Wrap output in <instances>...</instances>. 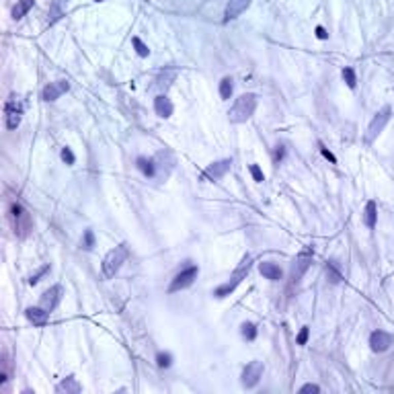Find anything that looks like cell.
I'll use <instances>...</instances> for the list:
<instances>
[{
    "instance_id": "cell-22",
    "label": "cell",
    "mask_w": 394,
    "mask_h": 394,
    "mask_svg": "<svg viewBox=\"0 0 394 394\" xmlns=\"http://www.w3.org/2000/svg\"><path fill=\"white\" fill-rule=\"evenodd\" d=\"M364 222H366L368 228H376V222H378V206H376V202H368L366 204Z\"/></svg>"
},
{
    "instance_id": "cell-13",
    "label": "cell",
    "mask_w": 394,
    "mask_h": 394,
    "mask_svg": "<svg viewBox=\"0 0 394 394\" xmlns=\"http://www.w3.org/2000/svg\"><path fill=\"white\" fill-rule=\"evenodd\" d=\"M60 300H62V285H52L47 291H43V296H41V308H45L47 312H52V310H56Z\"/></svg>"
},
{
    "instance_id": "cell-3",
    "label": "cell",
    "mask_w": 394,
    "mask_h": 394,
    "mask_svg": "<svg viewBox=\"0 0 394 394\" xmlns=\"http://www.w3.org/2000/svg\"><path fill=\"white\" fill-rule=\"evenodd\" d=\"M127 255H129L127 244H117L115 249H111V251L105 255V259H103V275H105L107 279L115 277V273H117V271L121 269V265L125 263Z\"/></svg>"
},
{
    "instance_id": "cell-8",
    "label": "cell",
    "mask_w": 394,
    "mask_h": 394,
    "mask_svg": "<svg viewBox=\"0 0 394 394\" xmlns=\"http://www.w3.org/2000/svg\"><path fill=\"white\" fill-rule=\"evenodd\" d=\"M265 368L261 362H251V364H246V368L242 370V376H240V382L244 388H255L263 376Z\"/></svg>"
},
{
    "instance_id": "cell-10",
    "label": "cell",
    "mask_w": 394,
    "mask_h": 394,
    "mask_svg": "<svg viewBox=\"0 0 394 394\" xmlns=\"http://www.w3.org/2000/svg\"><path fill=\"white\" fill-rule=\"evenodd\" d=\"M5 113H7V127L9 129H17L21 119H23V105L17 101V98H11L5 105Z\"/></svg>"
},
{
    "instance_id": "cell-18",
    "label": "cell",
    "mask_w": 394,
    "mask_h": 394,
    "mask_svg": "<svg viewBox=\"0 0 394 394\" xmlns=\"http://www.w3.org/2000/svg\"><path fill=\"white\" fill-rule=\"evenodd\" d=\"M25 316L29 318V322H33L35 326H43L47 324V318H49V312L45 308H27L25 310Z\"/></svg>"
},
{
    "instance_id": "cell-7",
    "label": "cell",
    "mask_w": 394,
    "mask_h": 394,
    "mask_svg": "<svg viewBox=\"0 0 394 394\" xmlns=\"http://www.w3.org/2000/svg\"><path fill=\"white\" fill-rule=\"evenodd\" d=\"M312 249H304L298 257H296V261H293V265H291V281L293 283H298L302 277H304V273L308 271V267H310V263H312Z\"/></svg>"
},
{
    "instance_id": "cell-19",
    "label": "cell",
    "mask_w": 394,
    "mask_h": 394,
    "mask_svg": "<svg viewBox=\"0 0 394 394\" xmlns=\"http://www.w3.org/2000/svg\"><path fill=\"white\" fill-rule=\"evenodd\" d=\"M80 390H82V386L78 384V380H76L74 376L64 378V380L56 386V392H58V394H78Z\"/></svg>"
},
{
    "instance_id": "cell-25",
    "label": "cell",
    "mask_w": 394,
    "mask_h": 394,
    "mask_svg": "<svg viewBox=\"0 0 394 394\" xmlns=\"http://www.w3.org/2000/svg\"><path fill=\"white\" fill-rule=\"evenodd\" d=\"M240 329H242L240 333H242V337H244L246 341H255V339H257V326H255L253 322H244Z\"/></svg>"
},
{
    "instance_id": "cell-5",
    "label": "cell",
    "mask_w": 394,
    "mask_h": 394,
    "mask_svg": "<svg viewBox=\"0 0 394 394\" xmlns=\"http://www.w3.org/2000/svg\"><path fill=\"white\" fill-rule=\"evenodd\" d=\"M390 117H392V109L386 105V107H382L376 115H374V119H372V123H370V127H368V136H366V140L372 144L382 132H384V127L388 125V121H390Z\"/></svg>"
},
{
    "instance_id": "cell-28",
    "label": "cell",
    "mask_w": 394,
    "mask_h": 394,
    "mask_svg": "<svg viewBox=\"0 0 394 394\" xmlns=\"http://www.w3.org/2000/svg\"><path fill=\"white\" fill-rule=\"evenodd\" d=\"M326 273H329V279L333 281V283H339L341 279H343V275H341V271L335 267V263L331 261L329 265H326Z\"/></svg>"
},
{
    "instance_id": "cell-30",
    "label": "cell",
    "mask_w": 394,
    "mask_h": 394,
    "mask_svg": "<svg viewBox=\"0 0 394 394\" xmlns=\"http://www.w3.org/2000/svg\"><path fill=\"white\" fill-rule=\"evenodd\" d=\"M82 246H84L86 251H92V246H94V234H92V230H86V232H84Z\"/></svg>"
},
{
    "instance_id": "cell-12",
    "label": "cell",
    "mask_w": 394,
    "mask_h": 394,
    "mask_svg": "<svg viewBox=\"0 0 394 394\" xmlns=\"http://www.w3.org/2000/svg\"><path fill=\"white\" fill-rule=\"evenodd\" d=\"M392 341H394V337L390 333H386V331H374L370 335V347H372V351L382 353V351H386L390 347Z\"/></svg>"
},
{
    "instance_id": "cell-14",
    "label": "cell",
    "mask_w": 394,
    "mask_h": 394,
    "mask_svg": "<svg viewBox=\"0 0 394 394\" xmlns=\"http://www.w3.org/2000/svg\"><path fill=\"white\" fill-rule=\"evenodd\" d=\"M249 7H251V0H230L226 5V11H224V21L228 23V21L240 17Z\"/></svg>"
},
{
    "instance_id": "cell-32",
    "label": "cell",
    "mask_w": 394,
    "mask_h": 394,
    "mask_svg": "<svg viewBox=\"0 0 394 394\" xmlns=\"http://www.w3.org/2000/svg\"><path fill=\"white\" fill-rule=\"evenodd\" d=\"M156 364H158L160 368H171V364H173V355H171V353H158Z\"/></svg>"
},
{
    "instance_id": "cell-15",
    "label": "cell",
    "mask_w": 394,
    "mask_h": 394,
    "mask_svg": "<svg viewBox=\"0 0 394 394\" xmlns=\"http://www.w3.org/2000/svg\"><path fill=\"white\" fill-rule=\"evenodd\" d=\"M68 3H70V0H54L52 7H49V13H47V23L49 25H54L56 21H60L66 15Z\"/></svg>"
},
{
    "instance_id": "cell-20",
    "label": "cell",
    "mask_w": 394,
    "mask_h": 394,
    "mask_svg": "<svg viewBox=\"0 0 394 394\" xmlns=\"http://www.w3.org/2000/svg\"><path fill=\"white\" fill-rule=\"evenodd\" d=\"M136 165H138V169L142 171V175L144 177H156V162H154V158H144V156H140L138 160H136Z\"/></svg>"
},
{
    "instance_id": "cell-38",
    "label": "cell",
    "mask_w": 394,
    "mask_h": 394,
    "mask_svg": "<svg viewBox=\"0 0 394 394\" xmlns=\"http://www.w3.org/2000/svg\"><path fill=\"white\" fill-rule=\"evenodd\" d=\"M316 37L318 39H326L329 37V33L324 31V27H316Z\"/></svg>"
},
{
    "instance_id": "cell-24",
    "label": "cell",
    "mask_w": 394,
    "mask_h": 394,
    "mask_svg": "<svg viewBox=\"0 0 394 394\" xmlns=\"http://www.w3.org/2000/svg\"><path fill=\"white\" fill-rule=\"evenodd\" d=\"M232 92H234V80L230 76L222 78V82H220V96L224 98V101H228V98L232 96Z\"/></svg>"
},
{
    "instance_id": "cell-27",
    "label": "cell",
    "mask_w": 394,
    "mask_h": 394,
    "mask_svg": "<svg viewBox=\"0 0 394 394\" xmlns=\"http://www.w3.org/2000/svg\"><path fill=\"white\" fill-rule=\"evenodd\" d=\"M132 43H134V47H136V52H138V56H142V58H146L148 54H150V49H148V45L140 39V37H134L132 39Z\"/></svg>"
},
{
    "instance_id": "cell-34",
    "label": "cell",
    "mask_w": 394,
    "mask_h": 394,
    "mask_svg": "<svg viewBox=\"0 0 394 394\" xmlns=\"http://www.w3.org/2000/svg\"><path fill=\"white\" fill-rule=\"evenodd\" d=\"M308 335H310V329L304 326V329L300 331V335H298V345H306V343H308Z\"/></svg>"
},
{
    "instance_id": "cell-23",
    "label": "cell",
    "mask_w": 394,
    "mask_h": 394,
    "mask_svg": "<svg viewBox=\"0 0 394 394\" xmlns=\"http://www.w3.org/2000/svg\"><path fill=\"white\" fill-rule=\"evenodd\" d=\"M33 3H35V0H19L17 7L13 9V19H15V21L23 19V17L33 9Z\"/></svg>"
},
{
    "instance_id": "cell-21",
    "label": "cell",
    "mask_w": 394,
    "mask_h": 394,
    "mask_svg": "<svg viewBox=\"0 0 394 394\" xmlns=\"http://www.w3.org/2000/svg\"><path fill=\"white\" fill-rule=\"evenodd\" d=\"M177 78V70H162L160 74H158V78L154 80V88H158V90H167L171 84H173V80Z\"/></svg>"
},
{
    "instance_id": "cell-33",
    "label": "cell",
    "mask_w": 394,
    "mask_h": 394,
    "mask_svg": "<svg viewBox=\"0 0 394 394\" xmlns=\"http://www.w3.org/2000/svg\"><path fill=\"white\" fill-rule=\"evenodd\" d=\"M45 273H49V265H45V267H41V269H39V271H37L35 275H31V277H29V283H31V285H35V283H39V281H41V277H43Z\"/></svg>"
},
{
    "instance_id": "cell-36",
    "label": "cell",
    "mask_w": 394,
    "mask_h": 394,
    "mask_svg": "<svg viewBox=\"0 0 394 394\" xmlns=\"http://www.w3.org/2000/svg\"><path fill=\"white\" fill-rule=\"evenodd\" d=\"M285 156V148L283 146H277V150H275V162H281Z\"/></svg>"
},
{
    "instance_id": "cell-35",
    "label": "cell",
    "mask_w": 394,
    "mask_h": 394,
    "mask_svg": "<svg viewBox=\"0 0 394 394\" xmlns=\"http://www.w3.org/2000/svg\"><path fill=\"white\" fill-rule=\"evenodd\" d=\"M300 392L304 394V392H320V386H316V384H304L302 388H300Z\"/></svg>"
},
{
    "instance_id": "cell-39",
    "label": "cell",
    "mask_w": 394,
    "mask_h": 394,
    "mask_svg": "<svg viewBox=\"0 0 394 394\" xmlns=\"http://www.w3.org/2000/svg\"><path fill=\"white\" fill-rule=\"evenodd\" d=\"M94 3H103V0H94Z\"/></svg>"
},
{
    "instance_id": "cell-9",
    "label": "cell",
    "mask_w": 394,
    "mask_h": 394,
    "mask_svg": "<svg viewBox=\"0 0 394 394\" xmlns=\"http://www.w3.org/2000/svg\"><path fill=\"white\" fill-rule=\"evenodd\" d=\"M232 169V158H224L218 162H212L204 173H202V181H220L222 177H226V173Z\"/></svg>"
},
{
    "instance_id": "cell-2",
    "label": "cell",
    "mask_w": 394,
    "mask_h": 394,
    "mask_svg": "<svg viewBox=\"0 0 394 394\" xmlns=\"http://www.w3.org/2000/svg\"><path fill=\"white\" fill-rule=\"evenodd\" d=\"M251 265H253V257L251 255H244L242 261L238 263V267L234 269L232 277L226 283H222L220 287H216V291H214L216 298H226V296H230L242 283V279H246V275H249V271H251Z\"/></svg>"
},
{
    "instance_id": "cell-11",
    "label": "cell",
    "mask_w": 394,
    "mask_h": 394,
    "mask_svg": "<svg viewBox=\"0 0 394 394\" xmlns=\"http://www.w3.org/2000/svg\"><path fill=\"white\" fill-rule=\"evenodd\" d=\"M70 90V84L68 80H56V82H49L45 84L41 96H43V101H56V98H60L64 92Z\"/></svg>"
},
{
    "instance_id": "cell-17",
    "label": "cell",
    "mask_w": 394,
    "mask_h": 394,
    "mask_svg": "<svg viewBox=\"0 0 394 394\" xmlns=\"http://www.w3.org/2000/svg\"><path fill=\"white\" fill-rule=\"evenodd\" d=\"M259 271H261V275L265 277V279H271V281H279L281 279V267L279 265H275V263H271V261H263L261 265H259Z\"/></svg>"
},
{
    "instance_id": "cell-16",
    "label": "cell",
    "mask_w": 394,
    "mask_h": 394,
    "mask_svg": "<svg viewBox=\"0 0 394 394\" xmlns=\"http://www.w3.org/2000/svg\"><path fill=\"white\" fill-rule=\"evenodd\" d=\"M173 103H171V98L167 96V94H158L156 98H154V111H156V115L158 117H171L173 115Z\"/></svg>"
},
{
    "instance_id": "cell-26",
    "label": "cell",
    "mask_w": 394,
    "mask_h": 394,
    "mask_svg": "<svg viewBox=\"0 0 394 394\" xmlns=\"http://www.w3.org/2000/svg\"><path fill=\"white\" fill-rule=\"evenodd\" d=\"M343 80L347 82V86H349V88H355V84H357L355 70H353V68H343Z\"/></svg>"
},
{
    "instance_id": "cell-37",
    "label": "cell",
    "mask_w": 394,
    "mask_h": 394,
    "mask_svg": "<svg viewBox=\"0 0 394 394\" xmlns=\"http://www.w3.org/2000/svg\"><path fill=\"white\" fill-rule=\"evenodd\" d=\"M320 152H322V156H324V158H329V160H331L333 165L337 162V158H335V156H333V154H331V152L326 150V148H322V146H320Z\"/></svg>"
},
{
    "instance_id": "cell-31",
    "label": "cell",
    "mask_w": 394,
    "mask_h": 394,
    "mask_svg": "<svg viewBox=\"0 0 394 394\" xmlns=\"http://www.w3.org/2000/svg\"><path fill=\"white\" fill-rule=\"evenodd\" d=\"M249 171H251V175H253V179H255L257 183H263V181H265V175H263V171H261L259 165H251Z\"/></svg>"
},
{
    "instance_id": "cell-4",
    "label": "cell",
    "mask_w": 394,
    "mask_h": 394,
    "mask_svg": "<svg viewBox=\"0 0 394 394\" xmlns=\"http://www.w3.org/2000/svg\"><path fill=\"white\" fill-rule=\"evenodd\" d=\"M9 216H11L15 234L21 236V238H25V236L31 232V228H33V220H31L29 212H27L19 202H15V204L11 206V214H9Z\"/></svg>"
},
{
    "instance_id": "cell-6",
    "label": "cell",
    "mask_w": 394,
    "mask_h": 394,
    "mask_svg": "<svg viewBox=\"0 0 394 394\" xmlns=\"http://www.w3.org/2000/svg\"><path fill=\"white\" fill-rule=\"evenodd\" d=\"M197 273H200V269H197L195 265H191V267L183 269L181 273H177L175 279H173L171 285H169V293H175V291H181V289L189 287V285L197 279Z\"/></svg>"
},
{
    "instance_id": "cell-1",
    "label": "cell",
    "mask_w": 394,
    "mask_h": 394,
    "mask_svg": "<svg viewBox=\"0 0 394 394\" xmlns=\"http://www.w3.org/2000/svg\"><path fill=\"white\" fill-rule=\"evenodd\" d=\"M255 109H257V94H253V92H244V94H240V96L236 98L234 105L230 107L228 117H230L232 123H242V121H246V119L253 117Z\"/></svg>"
},
{
    "instance_id": "cell-29",
    "label": "cell",
    "mask_w": 394,
    "mask_h": 394,
    "mask_svg": "<svg viewBox=\"0 0 394 394\" xmlns=\"http://www.w3.org/2000/svg\"><path fill=\"white\" fill-rule=\"evenodd\" d=\"M60 156H62V160L66 162V165H74L76 162V156H74V152L70 150V148L66 146V148H62V152H60Z\"/></svg>"
}]
</instances>
